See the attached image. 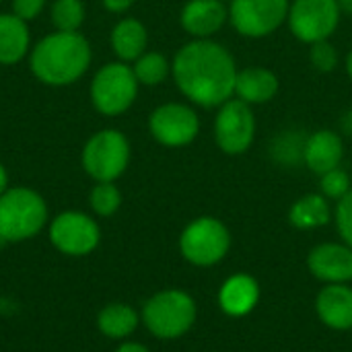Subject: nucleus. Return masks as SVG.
Here are the masks:
<instances>
[{
	"label": "nucleus",
	"mask_w": 352,
	"mask_h": 352,
	"mask_svg": "<svg viewBox=\"0 0 352 352\" xmlns=\"http://www.w3.org/2000/svg\"><path fill=\"white\" fill-rule=\"evenodd\" d=\"M171 72L177 89L202 107L223 105L235 93V60L221 43L210 39L186 43L175 54Z\"/></svg>",
	"instance_id": "1"
},
{
	"label": "nucleus",
	"mask_w": 352,
	"mask_h": 352,
	"mask_svg": "<svg viewBox=\"0 0 352 352\" xmlns=\"http://www.w3.org/2000/svg\"><path fill=\"white\" fill-rule=\"evenodd\" d=\"M91 45L78 31H56L39 39L29 56L33 76L47 87L76 82L91 66Z\"/></svg>",
	"instance_id": "2"
},
{
	"label": "nucleus",
	"mask_w": 352,
	"mask_h": 352,
	"mask_svg": "<svg viewBox=\"0 0 352 352\" xmlns=\"http://www.w3.org/2000/svg\"><path fill=\"white\" fill-rule=\"evenodd\" d=\"M47 223V204L31 188H8L0 196V239L21 243L35 237Z\"/></svg>",
	"instance_id": "3"
},
{
	"label": "nucleus",
	"mask_w": 352,
	"mask_h": 352,
	"mask_svg": "<svg viewBox=\"0 0 352 352\" xmlns=\"http://www.w3.org/2000/svg\"><path fill=\"white\" fill-rule=\"evenodd\" d=\"M142 322L146 330L161 340L179 338L196 322V303L184 291H161L144 303Z\"/></svg>",
	"instance_id": "4"
},
{
	"label": "nucleus",
	"mask_w": 352,
	"mask_h": 352,
	"mask_svg": "<svg viewBox=\"0 0 352 352\" xmlns=\"http://www.w3.org/2000/svg\"><path fill=\"white\" fill-rule=\"evenodd\" d=\"M138 93V80L132 66L126 62H109L97 70L91 80V103L93 107L107 118L120 116L134 103Z\"/></svg>",
	"instance_id": "5"
},
{
	"label": "nucleus",
	"mask_w": 352,
	"mask_h": 352,
	"mask_svg": "<svg viewBox=\"0 0 352 352\" xmlns=\"http://www.w3.org/2000/svg\"><path fill=\"white\" fill-rule=\"evenodd\" d=\"M80 161L95 182H116L130 163V142L120 130H101L87 140Z\"/></svg>",
	"instance_id": "6"
},
{
	"label": "nucleus",
	"mask_w": 352,
	"mask_h": 352,
	"mask_svg": "<svg viewBox=\"0 0 352 352\" xmlns=\"http://www.w3.org/2000/svg\"><path fill=\"white\" fill-rule=\"evenodd\" d=\"M229 248L231 235L227 227L212 217L192 221L179 237L182 256L194 266H212L221 262L227 256Z\"/></svg>",
	"instance_id": "7"
},
{
	"label": "nucleus",
	"mask_w": 352,
	"mask_h": 352,
	"mask_svg": "<svg viewBox=\"0 0 352 352\" xmlns=\"http://www.w3.org/2000/svg\"><path fill=\"white\" fill-rule=\"evenodd\" d=\"M99 225L85 212L66 210L50 223V241L64 256H89L99 245Z\"/></svg>",
	"instance_id": "8"
},
{
	"label": "nucleus",
	"mask_w": 352,
	"mask_h": 352,
	"mask_svg": "<svg viewBox=\"0 0 352 352\" xmlns=\"http://www.w3.org/2000/svg\"><path fill=\"white\" fill-rule=\"evenodd\" d=\"M340 21L336 0H295L289 6V25L297 39L316 43L328 39Z\"/></svg>",
	"instance_id": "9"
},
{
	"label": "nucleus",
	"mask_w": 352,
	"mask_h": 352,
	"mask_svg": "<svg viewBox=\"0 0 352 352\" xmlns=\"http://www.w3.org/2000/svg\"><path fill=\"white\" fill-rule=\"evenodd\" d=\"M289 16V0H233L229 21L245 37H264Z\"/></svg>",
	"instance_id": "10"
},
{
	"label": "nucleus",
	"mask_w": 352,
	"mask_h": 352,
	"mask_svg": "<svg viewBox=\"0 0 352 352\" xmlns=\"http://www.w3.org/2000/svg\"><path fill=\"white\" fill-rule=\"evenodd\" d=\"M254 134L256 118L250 109V103L241 99L225 101L214 120V138L219 148L227 155H241L252 146Z\"/></svg>",
	"instance_id": "11"
},
{
	"label": "nucleus",
	"mask_w": 352,
	"mask_h": 352,
	"mask_svg": "<svg viewBox=\"0 0 352 352\" xmlns=\"http://www.w3.org/2000/svg\"><path fill=\"white\" fill-rule=\"evenodd\" d=\"M148 128L157 142L165 146H186L196 138L200 120L196 111L184 103H165L151 113Z\"/></svg>",
	"instance_id": "12"
},
{
	"label": "nucleus",
	"mask_w": 352,
	"mask_h": 352,
	"mask_svg": "<svg viewBox=\"0 0 352 352\" xmlns=\"http://www.w3.org/2000/svg\"><path fill=\"white\" fill-rule=\"evenodd\" d=\"M307 266L316 278L330 285H344L352 280V248L340 243H322L311 250Z\"/></svg>",
	"instance_id": "13"
},
{
	"label": "nucleus",
	"mask_w": 352,
	"mask_h": 352,
	"mask_svg": "<svg viewBox=\"0 0 352 352\" xmlns=\"http://www.w3.org/2000/svg\"><path fill=\"white\" fill-rule=\"evenodd\" d=\"M182 27L196 39H208L214 35L225 21L229 10L221 0H190L182 10Z\"/></svg>",
	"instance_id": "14"
},
{
	"label": "nucleus",
	"mask_w": 352,
	"mask_h": 352,
	"mask_svg": "<svg viewBox=\"0 0 352 352\" xmlns=\"http://www.w3.org/2000/svg\"><path fill=\"white\" fill-rule=\"evenodd\" d=\"M344 148H342V140L336 132L332 130H320L314 132L307 140H305V148H303V161L305 165L314 171V173H328L332 169H336L342 161Z\"/></svg>",
	"instance_id": "15"
},
{
	"label": "nucleus",
	"mask_w": 352,
	"mask_h": 352,
	"mask_svg": "<svg viewBox=\"0 0 352 352\" xmlns=\"http://www.w3.org/2000/svg\"><path fill=\"white\" fill-rule=\"evenodd\" d=\"M320 320L332 330L352 328V289L346 285H328L316 299Z\"/></svg>",
	"instance_id": "16"
},
{
	"label": "nucleus",
	"mask_w": 352,
	"mask_h": 352,
	"mask_svg": "<svg viewBox=\"0 0 352 352\" xmlns=\"http://www.w3.org/2000/svg\"><path fill=\"white\" fill-rule=\"evenodd\" d=\"M260 299V287L256 278L248 274H235L225 280L221 293H219V303L221 309L231 316V318H243L248 316Z\"/></svg>",
	"instance_id": "17"
},
{
	"label": "nucleus",
	"mask_w": 352,
	"mask_h": 352,
	"mask_svg": "<svg viewBox=\"0 0 352 352\" xmlns=\"http://www.w3.org/2000/svg\"><path fill=\"white\" fill-rule=\"evenodd\" d=\"M29 27L27 21L12 12L0 14V64L10 66L21 62L29 54Z\"/></svg>",
	"instance_id": "18"
},
{
	"label": "nucleus",
	"mask_w": 352,
	"mask_h": 352,
	"mask_svg": "<svg viewBox=\"0 0 352 352\" xmlns=\"http://www.w3.org/2000/svg\"><path fill=\"white\" fill-rule=\"evenodd\" d=\"M278 91V78L274 72L262 66H250L237 72L235 80V93L245 103H266L270 101Z\"/></svg>",
	"instance_id": "19"
},
{
	"label": "nucleus",
	"mask_w": 352,
	"mask_h": 352,
	"mask_svg": "<svg viewBox=\"0 0 352 352\" xmlns=\"http://www.w3.org/2000/svg\"><path fill=\"white\" fill-rule=\"evenodd\" d=\"M146 29L136 19H122L111 31V47L122 62L138 60L146 50Z\"/></svg>",
	"instance_id": "20"
},
{
	"label": "nucleus",
	"mask_w": 352,
	"mask_h": 352,
	"mask_svg": "<svg viewBox=\"0 0 352 352\" xmlns=\"http://www.w3.org/2000/svg\"><path fill=\"white\" fill-rule=\"evenodd\" d=\"M97 328L111 340H124L138 328V314L126 303H109L99 311Z\"/></svg>",
	"instance_id": "21"
},
{
	"label": "nucleus",
	"mask_w": 352,
	"mask_h": 352,
	"mask_svg": "<svg viewBox=\"0 0 352 352\" xmlns=\"http://www.w3.org/2000/svg\"><path fill=\"white\" fill-rule=\"evenodd\" d=\"M289 219H291L293 227H297V229H316V227L328 225L332 219V212H330V206L324 196L307 194L291 206Z\"/></svg>",
	"instance_id": "22"
},
{
	"label": "nucleus",
	"mask_w": 352,
	"mask_h": 352,
	"mask_svg": "<svg viewBox=\"0 0 352 352\" xmlns=\"http://www.w3.org/2000/svg\"><path fill=\"white\" fill-rule=\"evenodd\" d=\"M134 76L138 80V85H146V87H155L159 82H163L171 70L167 58L159 52H144L138 60H134Z\"/></svg>",
	"instance_id": "23"
},
{
	"label": "nucleus",
	"mask_w": 352,
	"mask_h": 352,
	"mask_svg": "<svg viewBox=\"0 0 352 352\" xmlns=\"http://www.w3.org/2000/svg\"><path fill=\"white\" fill-rule=\"evenodd\" d=\"M52 23L56 31H78L85 23L82 0H54Z\"/></svg>",
	"instance_id": "24"
},
{
	"label": "nucleus",
	"mask_w": 352,
	"mask_h": 352,
	"mask_svg": "<svg viewBox=\"0 0 352 352\" xmlns=\"http://www.w3.org/2000/svg\"><path fill=\"white\" fill-rule=\"evenodd\" d=\"M89 204H91L95 214L111 217L122 206V194L113 182H97L89 194Z\"/></svg>",
	"instance_id": "25"
},
{
	"label": "nucleus",
	"mask_w": 352,
	"mask_h": 352,
	"mask_svg": "<svg viewBox=\"0 0 352 352\" xmlns=\"http://www.w3.org/2000/svg\"><path fill=\"white\" fill-rule=\"evenodd\" d=\"M322 192L328 198H334V200L344 198L351 192V177H349V173L344 169H340V167L324 173L322 175Z\"/></svg>",
	"instance_id": "26"
},
{
	"label": "nucleus",
	"mask_w": 352,
	"mask_h": 352,
	"mask_svg": "<svg viewBox=\"0 0 352 352\" xmlns=\"http://www.w3.org/2000/svg\"><path fill=\"white\" fill-rule=\"evenodd\" d=\"M309 60L314 64L316 70L320 72H330L336 68V62H338V54L334 50V45L328 43V39L324 41H316L311 43V54H309Z\"/></svg>",
	"instance_id": "27"
},
{
	"label": "nucleus",
	"mask_w": 352,
	"mask_h": 352,
	"mask_svg": "<svg viewBox=\"0 0 352 352\" xmlns=\"http://www.w3.org/2000/svg\"><path fill=\"white\" fill-rule=\"evenodd\" d=\"M336 223H338V231H340L342 239L346 241L349 248H352V190L344 198L338 200Z\"/></svg>",
	"instance_id": "28"
},
{
	"label": "nucleus",
	"mask_w": 352,
	"mask_h": 352,
	"mask_svg": "<svg viewBox=\"0 0 352 352\" xmlns=\"http://www.w3.org/2000/svg\"><path fill=\"white\" fill-rule=\"evenodd\" d=\"M43 6H45V0H12V14L29 23L41 14Z\"/></svg>",
	"instance_id": "29"
},
{
	"label": "nucleus",
	"mask_w": 352,
	"mask_h": 352,
	"mask_svg": "<svg viewBox=\"0 0 352 352\" xmlns=\"http://www.w3.org/2000/svg\"><path fill=\"white\" fill-rule=\"evenodd\" d=\"M101 2L109 12H124L134 4V0H101Z\"/></svg>",
	"instance_id": "30"
},
{
	"label": "nucleus",
	"mask_w": 352,
	"mask_h": 352,
	"mask_svg": "<svg viewBox=\"0 0 352 352\" xmlns=\"http://www.w3.org/2000/svg\"><path fill=\"white\" fill-rule=\"evenodd\" d=\"M116 352H151L146 346H142V344H138V342H124L120 349Z\"/></svg>",
	"instance_id": "31"
},
{
	"label": "nucleus",
	"mask_w": 352,
	"mask_h": 352,
	"mask_svg": "<svg viewBox=\"0 0 352 352\" xmlns=\"http://www.w3.org/2000/svg\"><path fill=\"white\" fill-rule=\"evenodd\" d=\"M8 190V173L4 169V165L0 163V196Z\"/></svg>",
	"instance_id": "32"
},
{
	"label": "nucleus",
	"mask_w": 352,
	"mask_h": 352,
	"mask_svg": "<svg viewBox=\"0 0 352 352\" xmlns=\"http://www.w3.org/2000/svg\"><path fill=\"white\" fill-rule=\"evenodd\" d=\"M342 128H344V132L352 136V111H349L344 118H342Z\"/></svg>",
	"instance_id": "33"
},
{
	"label": "nucleus",
	"mask_w": 352,
	"mask_h": 352,
	"mask_svg": "<svg viewBox=\"0 0 352 352\" xmlns=\"http://www.w3.org/2000/svg\"><path fill=\"white\" fill-rule=\"evenodd\" d=\"M340 10H346V12H352V0H336Z\"/></svg>",
	"instance_id": "34"
},
{
	"label": "nucleus",
	"mask_w": 352,
	"mask_h": 352,
	"mask_svg": "<svg viewBox=\"0 0 352 352\" xmlns=\"http://www.w3.org/2000/svg\"><path fill=\"white\" fill-rule=\"evenodd\" d=\"M346 72H349V76L352 78V52L346 56Z\"/></svg>",
	"instance_id": "35"
},
{
	"label": "nucleus",
	"mask_w": 352,
	"mask_h": 352,
	"mask_svg": "<svg viewBox=\"0 0 352 352\" xmlns=\"http://www.w3.org/2000/svg\"><path fill=\"white\" fill-rule=\"evenodd\" d=\"M221 2H233V0H221Z\"/></svg>",
	"instance_id": "36"
},
{
	"label": "nucleus",
	"mask_w": 352,
	"mask_h": 352,
	"mask_svg": "<svg viewBox=\"0 0 352 352\" xmlns=\"http://www.w3.org/2000/svg\"><path fill=\"white\" fill-rule=\"evenodd\" d=\"M0 2H2V0H0Z\"/></svg>",
	"instance_id": "37"
}]
</instances>
